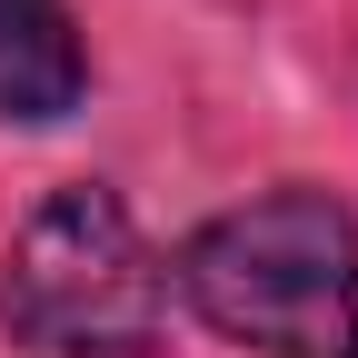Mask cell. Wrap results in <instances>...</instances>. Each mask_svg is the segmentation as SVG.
Segmentation results:
<instances>
[{
    "label": "cell",
    "mask_w": 358,
    "mask_h": 358,
    "mask_svg": "<svg viewBox=\"0 0 358 358\" xmlns=\"http://www.w3.org/2000/svg\"><path fill=\"white\" fill-rule=\"evenodd\" d=\"M169 289L259 358H358V219L348 199L289 189L199 219L169 259Z\"/></svg>",
    "instance_id": "1"
},
{
    "label": "cell",
    "mask_w": 358,
    "mask_h": 358,
    "mask_svg": "<svg viewBox=\"0 0 358 358\" xmlns=\"http://www.w3.org/2000/svg\"><path fill=\"white\" fill-rule=\"evenodd\" d=\"M80 90H90V60H80L70 0H0V120L50 129L80 110Z\"/></svg>",
    "instance_id": "3"
},
{
    "label": "cell",
    "mask_w": 358,
    "mask_h": 358,
    "mask_svg": "<svg viewBox=\"0 0 358 358\" xmlns=\"http://www.w3.org/2000/svg\"><path fill=\"white\" fill-rule=\"evenodd\" d=\"M0 329L40 358H150L169 329V259L120 189L60 179L0 259Z\"/></svg>",
    "instance_id": "2"
}]
</instances>
